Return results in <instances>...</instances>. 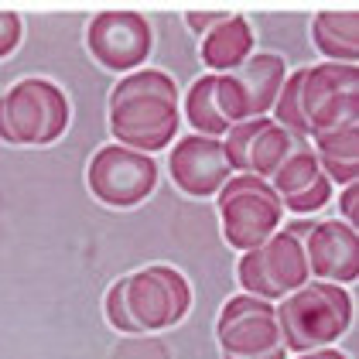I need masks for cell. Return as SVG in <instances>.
Returning a JSON list of instances; mask_svg holds the SVG:
<instances>
[{
	"label": "cell",
	"instance_id": "6da1fadb",
	"mask_svg": "<svg viewBox=\"0 0 359 359\" xmlns=\"http://www.w3.org/2000/svg\"><path fill=\"white\" fill-rule=\"evenodd\" d=\"M182 127L178 83L161 69H137L123 76L110 93V134L140 154L165 151Z\"/></svg>",
	"mask_w": 359,
	"mask_h": 359
},
{
	"label": "cell",
	"instance_id": "7a4b0ae2",
	"mask_svg": "<svg viewBox=\"0 0 359 359\" xmlns=\"http://www.w3.org/2000/svg\"><path fill=\"white\" fill-rule=\"evenodd\" d=\"M287 353H315L339 342L353 325V294L342 284L308 280L294 294L274 304Z\"/></svg>",
	"mask_w": 359,
	"mask_h": 359
},
{
	"label": "cell",
	"instance_id": "3957f363",
	"mask_svg": "<svg viewBox=\"0 0 359 359\" xmlns=\"http://www.w3.org/2000/svg\"><path fill=\"white\" fill-rule=\"evenodd\" d=\"M69 96L52 79H21L0 93V140L18 147L55 144L69 127Z\"/></svg>",
	"mask_w": 359,
	"mask_h": 359
},
{
	"label": "cell",
	"instance_id": "277c9868",
	"mask_svg": "<svg viewBox=\"0 0 359 359\" xmlns=\"http://www.w3.org/2000/svg\"><path fill=\"white\" fill-rule=\"evenodd\" d=\"M216 205H219L222 236L240 253L267 243L284 226L280 198L271 189V182L257 178V175H233L216 192Z\"/></svg>",
	"mask_w": 359,
	"mask_h": 359
},
{
	"label": "cell",
	"instance_id": "5b68a950",
	"mask_svg": "<svg viewBox=\"0 0 359 359\" xmlns=\"http://www.w3.org/2000/svg\"><path fill=\"white\" fill-rule=\"evenodd\" d=\"M236 280L243 287V294L264 298V302H284L287 294H294L302 284L311 280L308 274V257L304 243L298 236L277 229L267 243L257 250H247L236 264Z\"/></svg>",
	"mask_w": 359,
	"mask_h": 359
},
{
	"label": "cell",
	"instance_id": "8992f818",
	"mask_svg": "<svg viewBox=\"0 0 359 359\" xmlns=\"http://www.w3.org/2000/svg\"><path fill=\"white\" fill-rule=\"evenodd\" d=\"M127 308L137 332H168L189 315L192 284L168 264H147L127 274Z\"/></svg>",
	"mask_w": 359,
	"mask_h": 359
},
{
	"label": "cell",
	"instance_id": "52a82bcc",
	"mask_svg": "<svg viewBox=\"0 0 359 359\" xmlns=\"http://www.w3.org/2000/svg\"><path fill=\"white\" fill-rule=\"evenodd\" d=\"M86 185L110 209H134L158 189V165L151 154L130 151L123 144H107L86 168Z\"/></svg>",
	"mask_w": 359,
	"mask_h": 359
},
{
	"label": "cell",
	"instance_id": "ba28073f",
	"mask_svg": "<svg viewBox=\"0 0 359 359\" xmlns=\"http://www.w3.org/2000/svg\"><path fill=\"white\" fill-rule=\"evenodd\" d=\"M86 48L110 72H137L151 58L154 31L137 11H100L86 28Z\"/></svg>",
	"mask_w": 359,
	"mask_h": 359
},
{
	"label": "cell",
	"instance_id": "9c48e42d",
	"mask_svg": "<svg viewBox=\"0 0 359 359\" xmlns=\"http://www.w3.org/2000/svg\"><path fill=\"white\" fill-rule=\"evenodd\" d=\"M216 339H219L222 359H250L284 349L274 302L253 294H233L219 311Z\"/></svg>",
	"mask_w": 359,
	"mask_h": 359
},
{
	"label": "cell",
	"instance_id": "30bf717a",
	"mask_svg": "<svg viewBox=\"0 0 359 359\" xmlns=\"http://www.w3.org/2000/svg\"><path fill=\"white\" fill-rule=\"evenodd\" d=\"M298 144H304V140H294L284 127H277L271 116H253V120L233 123L226 130L222 151H226V161L233 168V175H257V178L271 182V175L284 165V158Z\"/></svg>",
	"mask_w": 359,
	"mask_h": 359
},
{
	"label": "cell",
	"instance_id": "8fae6325",
	"mask_svg": "<svg viewBox=\"0 0 359 359\" xmlns=\"http://www.w3.org/2000/svg\"><path fill=\"white\" fill-rule=\"evenodd\" d=\"M168 175L171 182L192 198H209L216 195L233 178V168L226 161V151H222V140L216 137H189L175 140L171 144V154H168Z\"/></svg>",
	"mask_w": 359,
	"mask_h": 359
},
{
	"label": "cell",
	"instance_id": "7c38bea8",
	"mask_svg": "<svg viewBox=\"0 0 359 359\" xmlns=\"http://www.w3.org/2000/svg\"><path fill=\"white\" fill-rule=\"evenodd\" d=\"M311 280L349 284L359 277V229L339 219H315L311 233L302 240Z\"/></svg>",
	"mask_w": 359,
	"mask_h": 359
},
{
	"label": "cell",
	"instance_id": "4fadbf2b",
	"mask_svg": "<svg viewBox=\"0 0 359 359\" xmlns=\"http://www.w3.org/2000/svg\"><path fill=\"white\" fill-rule=\"evenodd\" d=\"M271 189L277 192L284 212H294L298 219L325 209L329 198L335 195V185L325 178V171H322L315 151L308 144H298L284 158V165L271 175Z\"/></svg>",
	"mask_w": 359,
	"mask_h": 359
},
{
	"label": "cell",
	"instance_id": "5bb4252c",
	"mask_svg": "<svg viewBox=\"0 0 359 359\" xmlns=\"http://www.w3.org/2000/svg\"><path fill=\"white\" fill-rule=\"evenodd\" d=\"M222 76H229V83L236 89L243 116L253 120V116H267L274 110L277 93L287 79V62L280 55L260 52V55H250L243 65H236L233 72H222Z\"/></svg>",
	"mask_w": 359,
	"mask_h": 359
},
{
	"label": "cell",
	"instance_id": "9a60e30c",
	"mask_svg": "<svg viewBox=\"0 0 359 359\" xmlns=\"http://www.w3.org/2000/svg\"><path fill=\"white\" fill-rule=\"evenodd\" d=\"M253 28L243 14H229L222 25L202 34V45H198V55L209 65L212 76H222V72H233L236 65H243L250 55H253Z\"/></svg>",
	"mask_w": 359,
	"mask_h": 359
},
{
	"label": "cell",
	"instance_id": "2e32d148",
	"mask_svg": "<svg viewBox=\"0 0 359 359\" xmlns=\"http://www.w3.org/2000/svg\"><path fill=\"white\" fill-rule=\"evenodd\" d=\"M311 41L325 62L359 65V11H318L311 21Z\"/></svg>",
	"mask_w": 359,
	"mask_h": 359
},
{
	"label": "cell",
	"instance_id": "e0dca14e",
	"mask_svg": "<svg viewBox=\"0 0 359 359\" xmlns=\"http://www.w3.org/2000/svg\"><path fill=\"white\" fill-rule=\"evenodd\" d=\"M315 147V158L325 171L332 185H353L359 182V123L353 127H339V130H325L308 137Z\"/></svg>",
	"mask_w": 359,
	"mask_h": 359
},
{
	"label": "cell",
	"instance_id": "ac0fdd59",
	"mask_svg": "<svg viewBox=\"0 0 359 359\" xmlns=\"http://www.w3.org/2000/svg\"><path fill=\"white\" fill-rule=\"evenodd\" d=\"M182 113H185V120H189V127H192L198 137H216L222 140L226 137V130H229V123H226V116L219 110V100H216V86H212V72L209 76H202V79H195L192 89L185 93V103H182Z\"/></svg>",
	"mask_w": 359,
	"mask_h": 359
},
{
	"label": "cell",
	"instance_id": "d6986e66",
	"mask_svg": "<svg viewBox=\"0 0 359 359\" xmlns=\"http://www.w3.org/2000/svg\"><path fill=\"white\" fill-rule=\"evenodd\" d=\"M274 120L277 127H284L294 140H308V113H304V69L291 72L280 93H277V103H274Z\"/></svg>",
	"mask_w": 359,
	"mask_h": 359
},
{
	"label": "cell",
	"instance_id": "ffe728a7",
	"mask_svg": "<svg viewBox=\"0 0 359 359\" xmlns=\"http://www.w3.org/2000/svg\"><path fill=\"white\" fill-rule=\"evenodd\" d=\"M103 311H107V322H110L116 332L123 335H140L134 318H130V308H127V277H120L107 291V302H103Z\"/></svg>",
	"mask_w": 359,
	"mask_h": 359
},
{
	"label": "cell",
	"instance_id": "44dd1931",
	"mask_svg": "<svg viewBox=\"0 0 359 359\" xmlns=\"http://www.w3.org/2000/svg\"><path fill=\"white\" fill-rule=\"evenodd\" d=\"M25 38V25H21V14L14 11H0V58L14 55L18 45Z\"/></svg>",
	"mask_w": 359,
	"mask_h": 359
},
{
	"label": "cell",
	"instance_id": "7402d4cb",
	"mask_svg": "<svg viewBox=\"0 0 359 359\" xmlns=\"http://www.w3.org/2000/svg\"><path fill=\"white\" fill-rule=\"evenodd\" d=\"M229 18V11H189L185 14V25L195 31V34H209V31L222 25Z\"/></svg>",
	"mask_w": 359,
	"mask_h": 359
},
{
	"label": "cell",
	"instance_id": "603a6c76",
	"mask_svg": "<svg viewBox=\"0 0 359 359\" xmlns=\"http://www.w3.org/2000/svg\"><path fill=\"white\" fill-rule=\"evenodd\" d=\"M339 209H342V222H349L353 229H359V182L342 185V192H339Z\"/></svg>",
	"mask_w": 359,
	"mask_h": 359
},
{
	"label": "cell",
	"instance_id": "cb8c5ba5",
	"mask_svg": "<svg viewBox=\"0 0 359 359\" xmlns=\"http://www.w3.org/2000/svg\"><path fill=\"white\" fill-rule=\"evenodd\" d=\"M311 226H315V219H294V222H284L280 229L291 233V236H298V240H304V236L311 233Z\"/></svg>",
	"mask_w": 359,
	"mask_h": 359
},
{
	"label": "cell",
	"instance_id": "d4e9b609",
	"mask_svg": "<svg viewBox=\"0 0 359 359\" xmlns=\"http://www.w3.org/2000/svg\"><path fill=\"white\" fill-rule=\"evenodd\" d=\"M294 359H349L346 353H339V349H315V353H298Z\"/></svg>",
	"mask_w": 359,
	"mask_h": 359
},
{
	"label": "cell",
	"instance_id": "484cf974",
	"mask_svg": "<svg viewBox=\"0 0 359 359\" xmlns=\"http://www.w3.org/2000/svg\"><path fill=\"white\" fill-rule=\"evenodd\" d=\"M291 353L287 349H274V353H267V356H250V359H287Z\"/></svg>",
	"mask_w": 359,
	"mask_h": 359
}]
</instances>
